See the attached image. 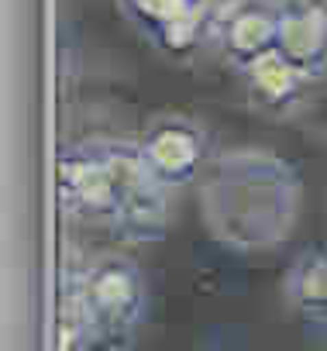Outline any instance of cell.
I'll use <instances>...</instances> for the list:
<instances>
[{
	"label": "cell",
	"instance_id": "cell-6",
	"mask_svg": "<svg viewBox=\"0 0 327 351\" xmlns=\"http://www.w3.org/2000/svg\"><path fill=\"white\" fill-rule=\"evenodd\" d=\"M234 76L241 83L245 104L269 121H296L310 107V93L317 86L279 49H269Z\"/></svg>",
	"mask_w": 327,
	"mask_h": 351
},
{
	"label": "cell",
	"instance_id": "cell-5",
	"mask_svg": "<svg viewBox=\"0 0 327 351\" xmlns=\"http://www.w3.org/2000/svg\"><path fill=\"white\" fill-rule=\"evenodd\" d=\"M279 0H224L214 18V52L231 73L276 49Z\"/></svg>",
	"mask_w": 327,
	"mask_h": 351
},
{
	"label": "cell",
	"instance_id": "cell-3",
	"mask_svg": "<svg viewBox=\"0 0 327 351\" xmlns=\"http://www.w3.org/2000/svg\"><path fill=\"white\" fill-rule=\"evenodd\" d=\"M59 204L69 221L104 228L114 234L121 217L117 176L104 134L76 138L59 155Z\"/></svg>",
	"mask_w": 327,
	"mask_h": 351
},
{
	"label": "cell",
	"instance_id": "cell-7",
	"mask_svg": "<svg viewBox=\"0 0 327 351\" xmlns=\"http://www.w3.org/2000/svg\"><path fill=\"white\" fill-rule=\"evenodd\" d=\"M276 49L310 80H327V0H279Z\"/></svg>",
	"mask_w": 327,
	"mask_h": 351
},
{
	"label": "cell",
	"instance_id": "cell-2",
	"mask_svg": "<svg viewBox=\"0 0 327 351\" xmlns=\"http://www.w3.org/2000/svg\"><path fill=\"white\" fill-rule=\"evenodd\" d=\"M148 306L141 265L128 252H93L66 269L59 351H131Z\"/></svg>",
	"mask_w": 327,
	"mask_h": 351
},
{
	"label": "cell",
	"instance_id": "cell-10",
	"mask_svg": "<svg viewBox=\"0 0 327 351\" xmlns=\"http://www.w3.org/2000/svg\"><path fill=\"white\" fill-rule=\"evenodd\" d=\"M200 4H210V8H221V4H224V0H200Z\"/></svg>",
	"mask_w": 327,
	"mask_h": 351
},
{
	"label": "cell",
	"instance_id": "cell-9",
	"mask_svg": "<svg viewBox=\"0 0 327 351\" xmlns=\"http://www.w3.org/2000/svg\"><path fill=\"white\" fill-rule=\"evenodd\" d=\"M193 4H200V0H117V11L145 42H155Z\"/></svg>",
	"mask_w": 327,
	"mask_h": 351
},
{
	"label": "cell",
	"instance_id": "cell-1",
	"mask_svg": "<svg viewBox=\"0 0 327 351\" xmlns=\"http://www.w3.org/2000/svg\"><path fill=\"white\" fill-rule=\"evenodd\" d=\"M207 234L238 255L286 245L303 207V180L289 158L262 145L221 148L197 183Z\"/></svg>",
	"mask_w": 327,
	"mask_h": 351
},
{
	"label": "cell",
	"instance_id": "cell-8",
	"mask_svg": "<svg viewBox=\"0 0 327 351\" xmlns=\"http://www.w3.org/2000/svg\"><path fill=\"white\" fill-rule=\"evenodd\" d=\"M286 306L313 330H327V241L300 248L282 279Z\"/></svg>",
	"mask_w": 327,
	"mask_h": 351
},
{
	"label": "cell",
	"instance_id": "cell-4",
	"mask_svg": "<svg viewBox=\"0 0 327 351\" xmlns=\"http://www.w3.org/2000/svg\"><path fill=\"white\" fill-rule=\"evenodd\" d=\"M138 148L148 172L173 197L204 180L210 158L217 155L214 134L190 114H155L138 131Z\"/></svg>",
	"mask_w": 327,
	"mask_h": 351
}]
</instances>
